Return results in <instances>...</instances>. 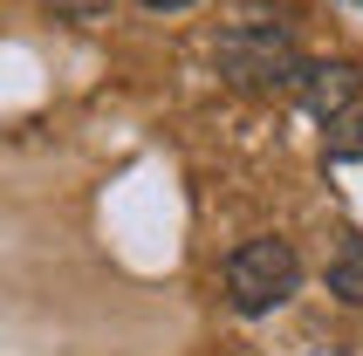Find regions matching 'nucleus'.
Returning a JSON list of instances; mask_svg holds the SVG:
<instances>
[{
    "instance_id": "nucleus-1",
    "label": "nucleus",
    "mask_w": 363,
    "mask_h": 356,
    "mask_svg": "<svg viewBox=\"0 0 363 356\" xmlns=\"http://www.w3.org/2000/svg\"><path fill=\"white\" fill-rule=\"evenodd\" d=\"M302 288V254L288 247V240H247L226 254V301L240 308V316H267V308H281L288 295Z\"/></svg>"
},
{
    "instance_id": "nucleus-2",
    "label": "nucleus",
    "mask_w": 363,
    "mask_h": 356,
    "mask_svg": "<svg viewBox=\"0 0 363 356\" xmlns=\"http://www.w3.org/2000/svg\"><path fill=\"white\" fill-rule=\"evenodd\" d=\"M220 69H226V82H240V89H295L302 48H295L281 28H267V21H240V28L220 35Z\"/></svg>"
},
{
    "instance_id": "nucleus-3",
    "label": "nucleus",
    "mask_w": 363,
    "mask_h": 356,
    "mask_svg": "<svg viewBox=\"0 0 363 356\" xmlns=\"http://www.w3.org/2000/svg\"><path fill=\"white\" fill-rule=\"evenodd\" d=\"M363 89V69L357 62H302V76H295V96L315 110V117H343L350 103Z\"/></svg>"
},
{
    "instance_id": "nucleus-4",
    "label": "nucleus",
    "mask_w": 363,
    "mask_h": 356,
    "mask_svg": "<svg viewBox=\"0 0 363 356\" xmlns=\"http://www.w3.org/2000/svg\"><path fill=\"white\" fill-rule=\"evenodd\" d=\"M329 288H336L343 301H357V308H363V233H350L343 247L329 254Z\"/></svg>"
},
{
    "instance_id": "nucleus-5",
    "label": "nucleus",
    "mask_w": 363,
    "mask_h": 356,
    "mask_svg": "<svg viewBox=\"0 0 363 356\" xmlns=\"http://www.w3.org/2000/svg\"><path fill=\"white\" fill-rule=\"evenodd\" d=\"M329 158H363V110L329 117Z\"/></svg>"
},
{
    "instance_id": "nucleus-6",
    "label": "nucleus",
    "mask_w": 363,
    "mask_h": 356,
    "mask_svg": "<svg viewBox=\"0 0 363 356\" xmlns=\"http://www.w3.org/2000/svg\"><path fill=\"white\" fill-rule=\"evenodd\" d=\"M62 14H76V21H89V14H103V0H55Z\"/></svg>"
},
{
    "instance_id": "nucleus-7",
    "label": "nucleus",
    "mask_w": 363,
    "mask_h": 356,
    "mask_svg": "<svg viewBox=\"0 0 363 356\" xmlns=\"http://www.w3.org/2000/svg\"><path fill=\"white\" fill-rule=\"evenodd\" d=\"M138 7H151V14H179V7H192V0H138Z\"/></svg>"
}]
</instances>
